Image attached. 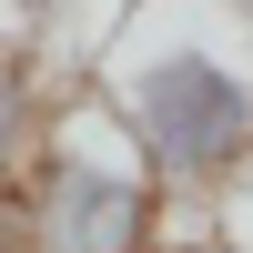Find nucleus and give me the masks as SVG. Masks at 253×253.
Returning a JSON list of instances; mask_svg holds the SVG:
<instances>
[{"mask_svg": "<svg viewBox=\"0 0 253 253\" xmlns=\"http://www.w3.org/2000/svg\"><path fill=\"white\" fill-rule=\"evenodd\" d=\"M10 213H20V253H182L172 193L152 182V162L132 152V132L91 81H71V101L51 112V142L20 172Z\"/></svg>", "mask_w": 253, "mask_h": 253, "instance_id": "f03ea898", "label": "nucleus"}, {"mask_svg": "<svg viewBox=\"0 0 253 253\" xmlns=\"http://www.w3.org/2000/svg\"><path fill=\"white\" fill-rule=\"evenodd\" d=\"M203 253H253V172H233L203 203Z\"/></svg>", "mask_w": 253, "mask_h": 253, "instance_id": "20e7f679", "label": "nucleus"}, {"mask_svg": "<svg viewBox=\"0 0 253 253\" xmlns=\"http://www.w3.org/2000/svg\"><path fill=\"white\" fill-rule=\"evenodd\" d=\"M91 91L203 243V203L253 172V0H122L91 51Z\"/></svg>", "mask_w": 253, "mask_h": 253, "instance_id": "f257e3e1", "label": "nucleus"}, {"mask_svg": "<svg viewBox=\"0 0 253 253\" xmlns=\"http://www.w3.org/2000/svg\"><path fill=\"white\" fill-rule=\"evenodd\" d=\"M182 253H203V243H182Z\"/></svg>", "mask_w": 253, "mask_h": 253, "instance_id": "423d86ee", "label": "nucleus"}, {"mask_svg": "<svg viewBox=\"0 0 253 253\" xmlns=\"http://www.w3.org/2000/svg\"><path fill=\"white\" fill-rule=\"evenodd\" d=\"M61 101H71V91L41 81V31H31V10H10V31H0V182H20V172L41 162Z\"/></svg>", "mask_w": 253, "mask_h": 253, "instance_id": "7ed1b4c3", "label": "nucleus"}, {"mask_svg": "<svg viewBox=\"0 0 253 253\" xmlns=\"http://www.w3.org/2000/svg\"><path fill=\"white\" fill-rule=\"evenodd\" d=\"M0 253H20V213H10V203H0Z\"/></svg>", "mask_w": 253, "mask_h": 253, "instance_id": "39448f33", "label": "nucleus"}]
</instances>
